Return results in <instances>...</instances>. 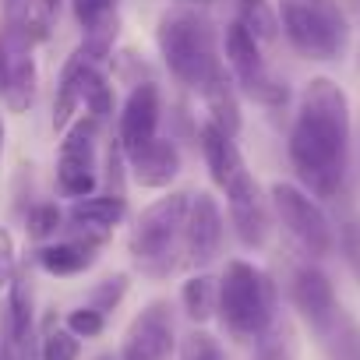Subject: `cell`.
<instances>
[{
    "label": "cell",
    "mask_w": 360,
    "mask_h": 360,
    "mask_svg": "<svg viewBox=\"0 0 360 360\" xmlns=\"http://www.w3.org/2000/svg\"><path fill=\"white\" fill-rule=\"evenodd\" d=\"M180 360H226V356L216 335H209L205 328H195L180 342Z\"/></svg>",
    "instance_id": "28"
},
{
    "label": "cell",
    "mask_w": 360,
    "mask_h": 360,
    "mask_svg": "<svg viewBox=\"0 0 360 360\" xmlns=\"http://www.w3.org/2000/svg\"><path fill=\"white\" fill-rule=\"evenodd\" d=\"M290 300H293V307L300 311V318H304L311 328L328 332V328L335 325V314H339L335 286H332V279H328L318 265H300V269L293 272Z\"/></svg>",
    "instance_id": "13"
},
{
    "label": "cell",
    "mask_w": 360,
    "mask_h": 360,
    "mask_svg": "<svg viewBox=\"0 0 360 360\" xmlns=\"http://www.w3.org/2000/svg\"><path fill=\"white\" fill-rule=\"evenodd\" d=\"M251 360H297L293 325L276 318V321L258 335V346H255V356H251Z\"/></svg>",
    "instance_id": "24"
},
{
    "label": "cell",
    "mask_w": 360,
    "mask_h": 360,
    "mask_svg": "<svg viewBox=\"0 0 360 360\" xmlns=\"http://www.w3.org/2000/svg\"><path fill=\"white\" fill-rule=\"evenodd\" d=\"M184 4H191V8H198V4H209V0H184Z\"/></svg>",
    "instance_id": "39"
},
{
    "label": "cell",
    "mask_w": 360,
    "mask_h": 360,
    "mask_svg": "<svg viewBox=\"0 0 360 360\" xmlns=\"http://www.w3.org/2000/svg\"><path fill=\"white\" fill-rule=\"evenodd\" d=\"M223 191H226V209H230V223H233L237 240L251 251H262L269 244L272 223H276L272 198H265L262 184L251 176V169H240Z\"/></svg>",
    "instance_id": "9"
},
{
    "label": "cell",
    "mask_w": 360,
    "mask_h": 360,
    "mask_svg": "<svg viewBox=\"0 0 360 360\" xmlns=\"http://www.w3.org/2000/svg\"><path fill=\"white\" fill-rule=\"evenodd\" d=\"M237 8H240L237 22H244V29L258 43H272L279 36V15L272 11L269 0H237Z\"/></svg>",
    "instance_id": "25"
},
{
    "label": "cell",
    "mask_w": 360,
    "mask_h": 360,
    "mask_svg": "<svg viewBox=\"0 0 360 360\" xmlns=\"http://www.w3.org/2000/svg\"><path fill=\"white\" fill-rule=\"evenodd\" d=\"M191 195L188 191H169L166 198L152 202L131 226V255L148 276H169L173 269V248L184 237V219H188Z\"/></svg>",
    "instance_id": "5"
},
{
    "label": "cell",
    "mask_w": 360,
    "mask_h": 360,
    "mask_svg": "<svg viewBox=\"0 0 360 360\" xmlns=\"http://www.w3.org/2000/svg\"><path fill=\"white\" fill-rule=\"evenodd\" d=\"M127 169L141 188H169V180L180 173V148L155 134L141 148L127 152Z\"/></svg>",
    "instance_id": "14"
},
{
    "label": "cell",
    "mask_w": 360,
    "mask_h": 360,
    "mask_svg": "<svg viewBox=\"0 0 360 360\" xmlns=\"http://www.w3.org/2000/svg\"><path fill=\"white\" fill-rule=\"evenodd\" d=\"M4 32V29H0ZM8 43V89H4V106L11 113H25L36 99V60H32V46L11 32H4Z\"/></svg>",
    "instance_id": "16"
},
{
    "label": "cell",
    "mask_w": 360,
    "mask_h": 360,
    "mask_svg": "<svg viewBox=\"0 0 360 360\" xmlns=\"http://www.w3.org/2000/svg\"><path fill=\"white\" fill-rule=\"evenodd\" d=\"M96 251L99 244L96 240H85V237H75V240H60V244H46L39 248L36 262L50 272V276H78L85 269L96 265Z\"/></svg>",
    "instance_id": "19"
},
{
    "label": "cell",
    "mask_w": 360,
    "mask_h": 360,
    "mask_svg": "<svg viewBox=\"0 0 360 360\" xmlns=\"http://www.w3.org/2000/svg\"><path fill=\"white\" fill-rule=\"evenodd\" d=\"M202 99H205L209 120L219 131H226L230 138H237L240 134V103H237V82H233V75H226L216 85H209L202 92Z\"/></svg>",
    "instance_id": "21"
},
{
    "label": "cell",
    "mask_w": 360,
    "mask_h": 360,
    "mask_svg": "<svg viewBox=\"0 0 360 360\" xmlns=\"http://www.w3.org/2000/svg\"><path fill=\"white\" fill-rule=\"evenodd\" d=\"M124 293H127V276H124V272H117V276L103 279V283L92 290V304H89V307H96V311L110 314V311L124 300Z\"/></svg>",
    "instance_id": "29"
},
{
    "label": "cell",
    "mask_w": 360,
    "mask_h": 360,
    "mask_svg": "<svg viewBox=\"0 0 360 360\" xmlns=\"http://www.w3.org/2000/svg\"><path fill=\"white\" fill-rule=\"evenodd\" d=\"M173 346H176L173 311L166 300H155L131 321L117 360H169Z\"/></svg>",
    "instance_id": "10"
},
{
    "label": "cell",
    "mask_w": 360,
    "mask_h": 360,
    "mask_svg": "<svg viewBox=\"0 0 360 360\" xmlns=\"http://www.w3.org/2000/svg\"><path fill=\"white\" fill-rule=\"evenodd\" d=\"M75 4V18L82 22V29H96L99 22H106L110 15H117V0H71Z\"/></svg>",
    "instance_id": "30"
},
{
    "label": "cell",
    "mask_w": 360,
    "mask_h": 360,
    "mask_svg": "<svg viewBox=\"0 0 360 360\" xmlns=\"http://www.w3.org/2000/svg\"><path fill=\"white\" fill-rule=\"evenodd\" d=\"M180 300H184V311L195 325H205L219 307V279H212L209 272L191 276L184 283V290H180Z\"/></svg>",
    "instance_id": "22"
},
{
    "label": "cell",
    "mask_w": 360,
    "mask_h": 360,
    "mask_svg": "<svg viewBox=\"0 0 360 360\" xmlns=\"http://www.w3.org/2000/svg\"><path fill=\"white\" fill-rule=\"evenodd\" d=\"M339 244H342V251H346L349 269L360 276V223H346L342 233H339Z\"/></svg>",
    "instance_id": "34"
},
{
    "label": "cell",
    "mask_w": 360,
    "mask_h": 360,
    "mask_svg": "<svg viewBox=\"0 0 360 360\" xmlns=\"http://www.w3.org/2000/svg\"><path fill=\"white\" fill-rule=\"evenodd\" d=\"M198 141H202L205 166H209V173H212V180H216L219 188H226L240 169H248V162H244V155L237 148V138H230L226 131H219L212 120H205L198 127Z\"/></svg>",
    "instance_id": "18"
},
{
    "label": "cell",
    "mask_w": 360,
    "mask_h": 360,
    "mask_svg": "<svg viewBox=\"0 0 360 360\" xmlns=\"http://www.w3.org/2000/svg\"><path fill=\"white\" fill-rule=\"evenodd\" d=\"M127 216V198L124 195H89V198H78L75 205H71V212H68V219H71V226L78 230V237H85V240H96V244H103L106 240V233L120 223Z\"/></svg>",
    "instance_id": "15"
},
{
    "label": "cell",
    "mask_w": 360,
    "mask_h": 360,
    "mask_svg": "<svg viewBox=\"0 0 360 360\" xmlns=\"http://www.w3.org/2000/svg\"><path fill=\"white\" fill-rule=\"evenodd\" d=\"M216 311L237 339H258L276 321V286L251 262H230L219 279Z\"/></svg>",
    "instance_id": "4"
},
{
    "label": "cell",
    "mask_w": 360,
    "mask_h": 360,
    "mask_svg": "<svg viewBox=\"0 0 360 360\" xmlns=\"http://www.w3.org/2000/svg\"><path fill=\"white\" fill-rule=\"evenodd\" d=\"M15 272H18V258H15V237H11V230H8V226H0V290H4V286H11Z\"/></svg>",
    "instance_id": "33"
},
{
    "label": "cell",
    "mask_w": 360,
    "mask_h": 360,
    "mask_svg": "<svg viewBox=\"0 0 360 360\" xmlns=\"http://www.w3.org/2000/svg\"><path fill=\"white\" fill-rule=\"evenodd\" d=\"M103 120H96L92 113H78L60 141V155H57V191L64 198H89L99 184L96 173V138H99Z\"/></svg>",
    "instance_id": "8"
},
{
    "label": "cell",
    "mask_w": 360,
    "mask_h": 360,
    "mask_svg": "<svg viewBox=\"0 0 360 360\" xmlns=\"http://www.w3.org/2000/svg\"><path fill=\"white\" fill-rule=\"evenodd\" d=\"M68 328L78 335V339H96L103 328H106V314L96 311V307H78L68 314Z\"/></svg>",
    "instance_id": "31"
},
{
    "label": "cell",
    "mask_w": 360,
    "mask_h": 360,
    "mask_svg": "<svg viewBox=\"0 0 360 360\" xmlns=\"http://www.w3.org/2000/svg\"><path fill=\"white\" fill-rule=\"evenodd\" d=\"M349 99L346 92L318 75L300 89L297 117L290 127V166L297 169V180L311 198H339L349 169Z\"/></svg>",
    "instance_id": "1"
},
{
    "label": "cell",
    "mask_w": 360,
    "mask_h": 360,
    "mask_svg": "<svg viewBox=\"0 0 360 360\" xmlns=\"http://www.w3.org/2000/svg\"><path fill=\"white\" fill-rule=\"evenodd\" d=\"M279 29L307 60H339L349 50V15L339 0H283Z\"/></svg>",
    "instance_id": "3"
},
{
    "label": "cell",
    "mask_w": 360,
    "mask_h": 360,
    "mask_svg": "<svg viewBox=\"0 0 360 360\" xmlns=\"http://www.w3.org/2000/svg\"><path fill=\"white\" fill-rule=\"evenodd\" d=\"M223 248V212H219V202L209 195V191H198L191 195V205H188V219H184V251H188V262L205 269L216 262Z\"/></svg>",
    "instance_id": "11"
},
{
    "label": "cell",
    "mask_w": 360,
    "mask_h": 360,
    "mask_svg": "<svg viewBox=\"0 0 360 360\" xmlns=\"http://www.w3.org/2000/svg\"><path fill=\"white\" fill-rule=\"evenodd\" d=\"M96 360H117V356H113V353H99Z\"/></svg>",
    "instance_id": "40"
},
{
    "label": "cell",
    "mask_w": 360,
    "mask_h": 360,
    "mask_svg": "<svg viewBox=\"0 0 360 360\" xmlns=\"http://www.w3.org/2000/svg\"><path fill=\"white\" fill-rule=\"evenodd\" d=\"M25 230L32 240H50L64 230V212L53 205V202H43V205H32L29 219H25Z\"/></svg>",
    "instance_id": "26"
},
{
    "label": "cell",
    "mask_w": 360,
    "mask_h": 360,
    "mask_svg": "<svg viewBox=\"0 0 360 360\" xmlns=\"http://www.w3.org/2000/svg\"><path fill=\"white\" fill-rule=\"evenodd\" d=\"M276 219L286 226V233L300 244L307 258H328L335 251V230L325 216V209L297 184H272L269 191Z\"/></svg>",
    "instance_id": "6"
},
{
    "label": "cell",
    "mask_w": 360,
    "mask_h": 360,
    "mask_svg": "<svg viewBox=\"0 0 360 360\" xmlns=\"http://www.w3.org/2000/svg\"><path fill=\"white\" fill-rule=\"evenodd\" d=\"M346 4L353 8V15H360V0H346Z\"/></svg>",
    "instance_id": "37"
},
{
    "label": "cell",
    "mask_w": 360,
    "mask_h": 360,
    "mask_svg": "<svg viewBox=\"0 0 360 360\" xmlns=\"http://www.w3.org/2000/svg\"><path fill=\"white\" fill-rule=\"evenodd\" d=\"M82 106L96 120H106L113 113V85H110L103 64H92L85 71V78H82Z\"/></svg>",
    "instance_id": "23"
},
{
    "label": "cell",
    "mask_w": 360,
    "mask_h": 360,
    "mask_svg": "<svg viewBox=\"0 0 360 360\" xmlns=\"http://www.w3.org/2000/svg\"><path fill=\"white\" fill-rule=\"evenodd\" d=\"M159 113H162L159 85L155 82H134V89L124 99L120 120H117V141H120L124 155L141 148L145 141H152L159 134Z\"/></svg>",
    "instance_id": "12"
},
{
    "label": "cell",
    "mask_w": 360,
    "mask_h": 360,
    "mask_svg": "<svg viewBox=\"0 0 360 360\" xmlns=\"http://www.w3.org/2000/svg\"><path fill=\"white\" fill-rule=\"evenodd\" d=\"M4 89H8V43L0 32V99H4Z\"/></svg>",
    "instance_id": "35"
},
{
    "label": "cell",
    "mask_w": 360,
    "mask_h": 360,
    "mask_svg": "<svg viewBox=\"0 0 360 360\" xmlns=\"http://www.w3.org/2000/svg\"><path fill=\"white\" fill-rule=\"evenodd\" d=\"M78 356H82V342L71 328H46L39 360H78Z\"/></svg>",
    "instance_id": "27"
},
{
    "label": "cell",
    "mask_w": 360,
    "mask_h": 360,
    "mask_svg": "<svg viewBox=\"0 0 360 360\" xmlns=\"http://www.w3.org/2000/svg\"><path fill=\"white\" fill-rule=\"evenodd\" d=\"M0 155H4V124H0Z\"/></svg>",
    "instance_id": "38"
},
{
    "label": "cell",
    "mask_w": 360,
    "mask_h": 360,
    "mask_svg": "<svg viewBox=\"0 0 360 360\" xmlns=\"http://www.w3.org/2000/svg\"><path fill=\"white\" fill-rule=\"evenodd\" d=\"M92 64H103L96 60L85 46H78L68 64L60 68V82H57V99H53V131H68V124L78 117L82 110V78Z\"/></svg>",
    "instance_id": "17"
},
{
    "label": "cell",
    "mask_w": 360,
    "mask_h": 360,
    "mask_svg": "<svg viewBox=\"0 0 360 360\" xmlns=\"http://www.w3.org/2000/svg\"><path fill=\"white\" fill-rule=\"evenodd\" d=\"M43 8H46V11H57V8H60V0H43Z\"/></svg>",
    "instance_id": "36"
},
{
    "label": "cell",
    "mask_w": 360,
    "mask_h": 360,
    "mask_svg": "<svg viewBox=\"0 0 360 360\" xmlns=\"http://www.w3.org/2000/svg\"><path fill=\"white\" fill-rule=\"evenodd\" d=\"M0 360H36V339H18L0 328Z\"/></svg>",
    "instance_id": "32"
},
{
    "label": "cell",
    "mask_w": 360,
    "mask_h": 360,
    "mask_svg": "<svg viewBox=\"0 0 360 360\" xmlns=\"http://www.w3.org/2000/svg\"><path fill=\"white\" fill-rule=\"evenodd\" d=\"M155 43H159V53H162V64L169 68V75L198 96L209 85H216L219 78H226L219 32L209 22V15H202L191 4L169 8L159 18Z\"/></svg>",
    "instance_id": "2"
},
{
    "label": "cell",
    "mask_w": 360,
    "mask_h": 360,
    "mask_svg": "<svg viewBox=\"0 0 360 360\" xmlns=\"http://www.w3.org/2000/svg\"><path fill=\"white\" fill-rule=\"evenodd\" d=\"M223 43H226V64H230L233 82L240 85V92L251 96L262 106H272V110L276 106H286L290 89H286V82H279L269 71V64L262 57V43L244 29V22H230Z\"/></svg>",
    "instance_id": "7"
},
{
    "label": "cell",
    "mask_w": 360,
    "mask_h": 360,
    "mask_svg": "<svg viewBox=\"0 0 360 360\" xmlns=\"http://www.w3.org/2000/svg\"><path fill=\"white\" fill-rule=\"evenodd\" d=\"M50 11L43 0H4V32L25 39L29 46L50 39Z\"/></svg>",
    "instance_id": "20"
}]
</instances>
